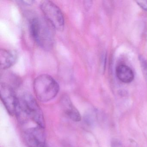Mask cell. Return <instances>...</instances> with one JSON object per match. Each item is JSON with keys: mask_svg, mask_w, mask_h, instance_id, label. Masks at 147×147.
<instances>
[{"mask_svg": "<svg viewBox=\"0 0 147 147\" xmlns=\"http://www.w3.org/2000/svg\"><path fill=\"white\" fill-rule=\"evenodd\" d=\"M60 104L63 111L70 119L76 122L81 121L80 113L67 95L63 94L61 96L60 99Z\"/></svg>", "mask_w": 147, "mask_h": 147, "instance_id": "52a82bcc", "label": "cell"}, {"mask_svg": "<svg viewBox=\"0 0 147 147\" xmlns=\"http://www.w3.org/2000/svg\"><path fill=\"white\" fill-rule=\"evenodd\" d=\"M139 60L143 74L147 80V60L142 56H139Z\"/></svg>", "mask_w": 147, "mask_h": 147, "instance_id": "30bf717a", "label": "cell"}, {"mask_svg": "<svg viewBox=\"0 0 147 147\" xmlns=\"http://www.w3.org/2000/svg\"><path fill=\"white\" fill-rule=\"evenodd\" d=\"M40 8L46 20L55 30H63L65 25L64 16L56 4L50 1H44L40 4Z\"/></svg>", "mask_w": 147, "mask_h": 147, "instance_id": "277c9868", "label": "cell"}, {"mask_svg": "<svg viewBox=\"0 0 147 147\" xmlns=\"http://www.w3.org/2000/svg\"><path fill=\"white\" fill-rule=\"evenodd\" d=\"M21 131L23 138L29 147H45V127H37Z\"/></svg>", "mask_w": 147, "mask_h": 147, "instance_id": "5b68a950", "label": "cell"}, {"mask_svg": "<svg viewBox=\"0 0 147 147\" xmlns=\"http://www.w3.org/2000/svg\"><path fill=\"white\" fill-rule=\"evenodd\" d=\"M129 141V147H140L138 144L133 139H130Z\"/></svg>", "mask_w": 147, "mask_h": 147, "instance_id": "4fadbf2b", "label": "cell"}, {"mask_svg": "<svg viewBox=\"0 0 147 147\" xmlns=\"http://www.w3.org/2000/svg\"><path fill=\"white\" fill-rule=\"evenodd\" d=\"M15 115L18 122L31 120L45 126L42 109L35 98L30 94L25 93L18 98Z\"/></svg>", "mask_w": 147, "mask_h": 147, "instance_id": "6da1fadb", "label": "cell"}, {"mask_svg": "<svg viewBox=\"0 0 147 147\" xmlns=\"http://www.w3.org/2000/svg\"><path fill=\"white\" fill-rule=\"evenodd\" d=\"M111 147H123L122 143L119 139L114 138L112 139Z\"/></svg>", "mask_w": 147, "mask_h": 147, "instance_id": "8fae6325", "label": "cell"}, {"mask_svg": "<svg viewBox=\"0 0 147 147\" xmlns=\"http://www.w3.org/2000/svg\"><path fill=\"white\" fill-rule=\"evenodd\" d=\"M19 2H20L21 4L26 5H30L33 4L34 1H20Z\"/></svg>", "mask_w": 147, "mask_h": 147, "instance_id": "5bb4252c", "label": "cell"}, {"mask_svg": "<svg viewBox=\"0 0 147 147\" xmlns=\"http://www.w3.org/2000/svg\"><path fill=\"white\" fill-rule=\"evenodd\" d=\"M115 71L117 78L123 83H130L134 80L135 75L133 70L125 64L118 65Z\"/></svg>", "mask_w": 147, "mask_h": 147, "instance_id": "9c48e42d", "label": "cell"}, {"mask_svg": "<svg viewBox=\"0 0 147 147\" xmlns=\"http://www.w3.org/2000/svg\"><path fill=\"white\" fill-rule=\"evenodd\" d=\"M0 96L1 99L8 113L11 116L15 115L18 98L13 88L5 83L1 82Z\"/></svg>", "mask_w": 147, "mask_h": 147, "instance_id": "8992f818", "label": "cell"}, {"mask_svg": "<svg viewBox=\"0 0 147 147\" xmlns=\"http://www.w3.org/2000/svg\"><path fill=\"white\" fill-rule=\"evenodd\" d=\"M30 28L32 37L39 47L46 51L53 48L55 29L46 19L33 18L30 21Z\"/></svg>", "mask_w": 147, "mask_h": 147, "instance_id": "7a4b0ae2", "label": "cell"}, {"mask_svg": "<svg viewBox=\"0 0 147 147\" xmlns=\"http://www.w3.org/2000/svg\"><path fill=\"white\" fill-rule=\"evenodd\" d=\"M18 58V54L15 51L1 49V68L5 70L11 67L17 62Z\"/></svg>", "mask_w": 147, "mask_h": 147, "instance_id": "ba28073f", "label": "cell"}, {"mask_svg": "<svg viewBox=\"0 0 147 147\" xmlns=\"http://www.w3.org/2000/svg\"><path fill=\"white\" fill-rule=\"evenodd\" d=\"M136 2L142 10L147 11V1H137Z\"/></svg>", "mask_w": 147, "mask_h": 147, "instance_id": "7c38bea8", "label": "cell"}, {"mask_svg": "<svg viewBox=\"0 0 147 147\" xmlns=\"http://www.w3.org/2000/svg\"><path fill=\"white\" fill-rule=\"evenodd\" d=\"M33 89L38 99L41 102H46L53 99L57 95L59 86L50 76L42 74L34 80Z\"/></svg>", "mask_w": 147, "mask_h": 147, "instance_id": "3957f363", "label": "cell"}, {"mask_svg": "<svg viewBox=\"0 0 147 147\" xmlns=\"http://www.w3.org/2000/svg\"><path fill=\"white\" fill-rule=\"evenodd\" d=\"M86 3H85V7H86V9L87 8H89V7H91V5H92V1H85Z\"/></svg>", "mask_w": 147, "mask_h": 147, "instance_id": "9a60e30c", "label": "cell"}]
</instances>
